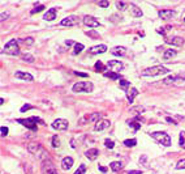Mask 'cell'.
<instances>
[{
	"mask_svg": "<svg viewBox=\"0 0 185 174\" xmlns=\"http://www.w3.org/2000/svg\"><path fill=\"white\" fill-rule=\"evenodd\" d=\"M129 85H130L129 81H126V80H124V79H120V88H121V89L126 90L128 88H129Z\"/></svg>",
	"mask_w": 185,
	"mask_h": 174,
	"instance_id": "cell-32",
	"label": "cell"
},
{
	"mask_svg": "<svg viewBox=\"0 0 185 174\" xmlns=\"http://www.w3.org/2000/svg\"><path fill=\"white\" fill-rule=\"evenodd\" d=\"M78 17L77 16H68V17H65V19H63L60 21V25L61 26H74V25H77L78 24Z\"/></svg>",
	"mask_w": 185,
	"mask_h": 174,
	"instance_id": "cell-7",
	"label": "cell"
},
{
	"mask_svg": "<svg viewBox=\"0 0 185 174\" xmlns=\"http://www.w3.org/2000/svg\"><path fill=\"white\" fill-rule=\"evenodd\" d=\"M120 174H141V170H128V172H123Z\"/></svg>",
	"mask_w": 185,
	"mask_h": 174,
	"instance_id": "cell-46",
	"label": "cell"
},
{
	"mask_svg": "<svg viewBox=\"0 0 185 174\" xmlns=\"http://www.w3.org/2000/svg\"><path fill=\"white\" fill-rule=\"evenodd\" d=\"M107 67L109 68V71H111V72H115V73H119L123 68H124L123 63H120L119 60H109V62L107 63Z\"/></svg>",
	"mask_w": 185,
	"mask_h": 174,
	"instance_id": "cell-10",
	"label": "cell"
},
{
	"mask_svg": "<svg viewBox=\"0 0 185 174\" xmlns=\"http://www.w3.org/2000/svg\"><path fill=\"white\" fill-rule=\"evenodd\" d=\"M22 59L25 60V62H28V63H34V56L30 55L29 53L22 54Z\"/></svg>",
	"mask_w": 185,
	"mask_h": 174,
	"instance_id": "cell-29",
	"label": "cell"
},
{
	"mask_svg": "<svg viewBox=\"0 0 185 174\" xmlns=\"http://www.w3.org/2000/svg\"><path fill=\"white\" fill-rule=\"evenodd\" d=\"M95 71H98V72H106V66L104 64L100 62V60H98V62L95 63Z\"/></svg>",
	"mask_w": 185,
	"mask_h": 174,
	"instance_id": "cell-28",
	"label": "cell"
},
{
	"mask_svg": "<svg viewBox=\"0 0 185 174\" xmlns=\"http://www.w3.org/2000/svg\"><path fill=\"white\" fill-rule=\"evenodd\" d=\"M158 15H159L160 19L168 21V20H171L175 16V12L171 11V9H163V11H159V13H158Z\"/></svg>",
	"mask_w": 185,
	"mask_h": 174,
	"instance_id": "cell-15",
	"label": "cell"
},
{
	"mask_svg": "<svg viewBox=\"0 0 185 174\" xmlns=\"http://www.w3.org/2000/svg\"><path fill=\"white\" fill-rule=\"evenodd\" d=\"M85 156H86V157L89 158V160L92 161V160H95V158L99 156V151L96 149V148H90V149H87V151L85 152Z\"/></svg>",
	"mask_w": 185,
	"mask_h": 174,
	"instance_id": "cell-16",
	"label": "cell"
},
{
	"mask_svg": "<svg viewBox=\"0 0 185 174\" xmlns=\"http://www.w3.org/2000/svg\"><path fill=\"white\" fill-rule=\"evenodd\" d=\"M87 36H90V37H94V38H99V34H96L94 32H86Z\"/></svg>",
	"mask_w": 185,
	"mask_h": 174,
	"instance_id": "cell-47",
	"label": "cell"
},
{
	"mask_svg": "<svg viewBox=\"0 0 185 174\" xmlns=\"http://www.w3.org/2000/svg\"><path fill=\"white\" fill-rule=\"evenodd\" d=\"M137 94H138V90L136 89V88H130V90H126V98H128V101H129L130 103H133L134 98L137 97Z\"/></svg>",
	"mask_w": 185,
	"mask_h": 174,
	"instance_id": "cell-20",
	"label": "cell"
},
{
	"mask_svg": "<svg viewBox=\"0 0 185 174\" xmlns=\"http://www.w3.org/2000/svg\"><path fill=\"white\" fill-rule=\"evenodd\" d=\"M33 42H34V40H33L32 37L25 38V40H24V43H25V45H28V46H32V45H33Z\"/></svg>",
	"mask_w": 185,
	"mask_h": 174,
	"instance_id": "cell-42",
	"label": "cell"
},
{
	"mask_svg": "<svg viewBox=\"0 0 185 174\" xmlns=\"http://www.w3.org/2000/svg\"><path fill=\"white\" fill-rule=\"evenodd\" d=\"M184 21H185V19H184Z\"/></svg>",
	"mask_w": 185,
	"mask_h": 174,
	"instance_id": "cell-52",
	"label": "cell"
},
{
	"mask_svg": "<svg viewBox=\"0 0 185 174\" xmlns=\"http://www.w3.org/2000/svg\"><path fill=\"white\" fill-rule=\"evenodd\" d=\"M15 75H16V77H18V79H22V80H26V81H33V76L30 75V73H28V72L17 71Z\"/></svg>",
	"mask_w": 185,
	"mask_h": 174,
	"instance_id": "cell-21",
	"label": "cell"
},
{
	"mask_svg": "<svg viewBox=\"0 0 185 174\" xmlns=\"http://www.w3.org/2000/svg\"><path fill=\"white\" fill-rule=\"evenodd\" d=\"M8 132H9L8 127H5V126H2V127H0V136L2 137H5L8 135Z\"/></svg>",
	"mask_w": 185,
	"mask_h": 174,
	"instance_id": "cell-34",
	"label": "cell"
},
{
	"mask_svg": "<svg viewBox=\"0 0 185 174\" xmlns=\"http://www.w3.org/2000/svg\"><path fill=\"white\" fill-rule=\"evenodd\" d=\"M136 144H137V140H136V139H126V140H124L125 147H134Z\"/></svg>",
	"mask_w": 185,
	"mask_h": 174,
	"instance_id": "cell-30",
	"label": "cell"
},
{
	"mask_svg": "<svg viewBox=\"0 0 185 174\" xmlns=\"http://www.w3.org/2000/svg\"><path fill=\"white\" fill-rule=\"evenodd\" d=\"M138 120H140V117H136L134 119H132V120L129 122V126L134 130V131H138V130L141 128V123H140Z\"/></svg>",
	"mask_w": 185,
	"mask_h": 174,
	"instance_id": "cell-24",
	"label": "cell"
},
{
	"mask_svg": "<svg viewBox=\"0 0 185 174\" xmlns=\"http://www.w3.org/2000/svg\"><path fill=\"white\" fill-rule=\"evenodd\" d=\"M98 5H99V7H102V8H106V7H108V5H109V2H108V0H103V2H98Z\"/></svg>",
	"mask_w": 185,
	"mask_h": 174,
	"instance_id": "cell-41",
	"label": "cell"
},
{
	"mask_svg": "<svg viewBox=\"0 0 185 174\" xmlns=\"http://www.w3.org/2000/svg\"><path fill=\"white\" fill-rule=\"evenodd\" d=\"M185 77L184 76H173V75H170V76H167L164 80H163V84H173V82H176L177 80H184Z\"/></svg>",
	"mask_w": 185,
	"mask_h": 174,
	"instance_id": "cell-18",
	"label": "cell"
},
{
	"mask_svg": "<svg viewBox=\"0 0 185 174\" xmlns=\"http://www.w3.org/2000/svg\"><path fill=\"white\" fill-rule=\"evenodd\" d=\"M98 169H99L100 172H103V173H107V168H106V166H98Z\"/></svg>",
	"mask_w": 185,
	"mask_h": 174,
	"instance_id": "cell-51",
	"label": "cell"
},
{
	"mask_svg": "<svg viewBox=\"0 0 185 174\" xmlns=\"http://www.w3.org/2000/svg\"><path fill=\"white\" fill-rule=\"evenodd\" d=\"M109 124H111V122H109L108 119H102V120L96 122L94 130H95V131H103V130L109 127Z\"/></svg>",
	"mask_w": 185,
	"mask_h": 174,
	"instance_id": "cell-12",
	"label": "cell"
},
{
	"mask_svg": "<svg viewBox=\"0 0 185 174\" xmlns=\"http://www.w3.org/2000/svg\"><path fill=\"white\" fill-rule=\"evenodd\" d=\"M43 9H45V5H42V4H41V5L35 7L34 9H33L32 12H30V13H32V15H35V13H39V12H41V11H43Z\"/></svg>",
	"mask_w": 185,
	"mask_h": 174,
	"instance_id": "cell-36",
	"label": "cell"
},
{
	"mask_svg": "<svg viewBox=\"0 0 185 174\" xmlns=\"http://www.w3.org/2000/svg\"><path fill=\"white\" fill-rule=\"evenodd\" d=\"M125 53H126V49L123 46H116V47H113V49H111V54L115 56H124Z\"/></svg>",
	"mask_w": 185,
	"mask_h": 174,
	"instance_id": "cell-17",
	"label": "cell"
},
{
	"mask_svg": "<svg viewBox=\"0 0 185 174\" xmlns=\"http://www.w3.org/2000/svg\"><path fill=\"white\" fill-rule=\"evenodd\" d=\"M52 147H55V148L60 147V140H59L58 136H54V137H52Z\"/></svg>",
	"mask_w": 185,
	"mask_h": 174,
	"instance_id": "cell-39",
	"label": "cell"
},
{
	"mask_svg": "<svg viewBox=\"0 0 185 174\" xmlns=\"http://www.w3.org/2000/svg\"><path fill=\"white\" fill-rule=\"evenodd\" d=\"M176 169H179V170H181V169H185V158L179 161L177 165H176Z\"/></svg>",
	"mask_w": 185,
	"mask_h": 174,
	"instance_id": "cell-40",
	"label": "cell"
},
{
	"mask_svg": "<svg viewBox=\"0 0 185 174\" xmlns=\"http://www.w3.org/2000/svg\"><path fill=\"white\" fill-rule=\"evenodd\" d=\"M85 173H86V166L83 164L80 165V168H78L76 172H74V174H85Z\"/></svg>",
	"mask_w": 185,
	"mask_h": 174,
	"instance_id": "cell-35",
	"label": "cell"
},
{
	"mask_svg": "<svg viewBox=\"0 0 185 174\" xmlns=\"http://www.w3.org/2000/svg\"><path fill=\"white\" fill-rule=\"evenodd\" d=\"M100 118V114L99 113H92V114L90 115H85V117H82V118L78 120V124H86V123H91V122H95V120H98Z\"/></svg>",
	"mask_w": 185,
	"mask_h": 174,
	"instance_id": "cell-8",
	"label": "cell"
},
{
	"mask_svg": "<svg viewBox=\"0 0 185 174\" xmlns=\"http://www.w3.org/2000/svg\"><path fill=\"white\" fill-rule=\"evenodd\" d=\"M166 120H167V122H170V123H172V124H177V123H176V120H175V119H172V118H171V117H167Z\"/></svg>",
	"mask_w": 185,
	"mask_h": 174,
	"instance_id": "cell-49",
	"label": "cell"
},
{
	"mask_svg": "<svg viewBox=\"0 0 185 174\" xmlns=\"http://www.w3.org/2000/svg\"><path fill=\"white\" fill-rule=\"evenodd\" d=\"M176 51L172 50V49H170V50H166L164 51V54H163V59H166V60H168V59H172L173 56H176Z\"/></svg>",
	"mask_w": 185,
	"mask_h": 174,
	"instance_id": "cell-26",
	"label": "cell"
},
{
	"mask_svg": "<svg viewBox=\"0 0 185 174\" xmlns=\"http://www.w3.org/2000/svg\"><path fill=\"white\" fill-rule=\"evenodd\" d=\"M83 24H85L86 26H89V28L99 26V21L96 20L95 17H92V16H85L83 17Z\"/></svg>",
	"mask_w": 185,
	"mask_h": 174,
	"instance_id": "cell-11",
	"label": "cell"
},
{
	"mask_svg": "<svg viewBox=\"0 0 185 174\" xmlns=\"http://www.w3.org/2000/svg\"><path fill=\"white\" fill-rule=\"evenodd\" d=\"M151 137L155 139L158 143H160V144L164 147L171 145V136H168V134H166V132H162V131L151 132Z\"/></svg>",
	"mask_w": 185,
	"mask_h": 174,
	"instance_id": "cell-3",
	"label": "cell"
},
{
	"mask_svg": "<svg viewBox=\"0 0 185 174\" xmlns=\"http://www.w3.org/2000/svg\"><path fill=\"white\" fill-rule=\"evenodd\" d=\"M104 76H106V77H109V79H112V80H117V79H121L120 73H115V72H111V71H108V72H104Z\"/></svg>",
	"mask_w": 185,
	"mask_h": 174,
	"instance_id": "cell-27",
	"label": "cell"
},
{
	"mask_svg": "<svg viewBox=\"0 0 185 174\" xmlns=\"http://www.w3.org/2000/svg\"><path fill=\"white\" fill-rule=\"evenodd\" d=\"M162 73H170V69L163 66H154L143 69L142 76H156V75H162Z\"/></svg>",
	"mask_w": 185,
	"mask_h": 174,
	"instance_id": "cell-2",
	"label": "cell"
},
{
	"mask_svg": "<svg viewBox=\"0 0 185 174\" xmlns=\"http://www.w3.org/2000/svg\"><path fill=\"white\" fill-rule=\"evenodd\" d=\"M3 51L8 55H18L20 54V47L18 43H17L16 40H11L9 42H7V45L4 46Z\"/></svg>",
	"mask_w": 185,
	"mask_h": 174,
	"instance_id": "cell-5",
	"label": "cell"
},
{
	"mask_svg": "<svg viewBox=\"0 0 185 174\" xmlns=\"http://www.w3.org/2000/svg\"><path fill=\"white\" fill-rule=\"evenodd\" d=\"M34 106H32V105H29V103H26V105H24L22 107H21V113H25L26 110H30V109H33Z\"/></svg>",
	"mask_w": 185,
	"mask_h": 174,
	"instance_id": "cell-43",
	"label": "cell"
},
{
	"mask_svg": "<svg viewBox=\"0 0 185 174\" xmlns=\"http://www.w3.org/2000/svg\"><path fill=\"white\" fill-rule=\"evenodd\" d=\"M73 164H74L73 157L68 156V157H64L63 161H61V168H63L64 170H69V169L73 166Z\"/></svg>",
	"mask_w": 185,
	"mask_h": 174,
	"instance_id": "cell-13",
	"label": "cell"
},
{
	"mask_svg": "<svg viewBox=\"0 0 185 174\" xmlns=\"http://www.w3.org/2000/svg\"><path fill=\"white\" fill-rule=\"evenodd\" d=\"M130 12H132V15H133L134 17H141L143 13H142V11H141V8H138L136 4H130Z\"/></svg>",
	"mask_w": 185,
	"mask_h": 174,
	"instance_id": "cell-23",
	"label": "cell"
},
{
	"mask_svg": "<svg viewBox=\"0 0 185 174\" xmlns=\"http://www.w3.org/2000/svg\"><path fill=\"white\" fill-rule=\"evenodd\" d=\"M94 86H92L91 82H85V81H81V82H77L72 86V90L76 93H81V92H85V93H90L92 92Z\"/></svg>",
	"mask_w": 185,
	"mask_h": 174,
	"instance_id": "cell-4",
	"label": "cell"
},
{
	"mask_svg": "<svg viewBox=\"0 0 185 174\" xmlns=\"http://www.w3.org/2000/svg\"><path fill=\"white\" fill-rule=\"evenodd\" d=\"M167 43L173 45V46H177V47H181L184 45V38H181V37H173V38H171V40Z\"/></svg>",
	"mask_w": 185,
	"mask_h": 174,
	"instance_id": "cell-22",
	"label": "cell"
},
{
	"mask_svg": "<svg viewBox=\"0 0 185 174\" xmlns=\"http://www.w3.org/2000/svg\"><path fill=\"white\" fill-rule=\"evenodd\" d=\"M28 151L30 153H33L35 156H41V155H46V151L43 149V147L41 144H35V143H32L28 147Z\"/></svg>",
	"mask_w": 185,
	"mask_h": 174,
	"instance_id": "cell-9",
	"label": "cell"
},
{
	"mask_svg": "<svg viewBox=\"0 0 185 174\" xmlns=\"http://www.w3.org/2000/svg\"><path fill=\"white\" fill-rule=\"evenodd\" d=\"M179 144H180V147H181L183 149H185V132H184V131L180 132V140H179Z\"/></svg>",
	"mask_w": 185,
	"mask_h": 174,
	"instance_id": "cell-31",
	"label": "cell"
},
{
	"mask_svg": "<svg viewBox=\"0 0 185 174\" xmlns=\"http://www.w3.org/2000/svg\"><path fill=\"white\" fill-rule=\"evenodd\" d=\"M109 168H111L113 172H120L123 169V164L120 161H112V162L109 164Z\"/></svg>",
	"mask_w": 185,
	"mask_h": 174,
	"instance_id": "cell-25",
	"label": "cell"
},
{
	"mask_svg": "<svg viewBox=\"0 0 185 174\" xmlns=\"http://www.w3.org/2000/svg\"><path fill=\"white\" fill-rule=\"evenodd\" d=\"M65 45H67V46L69 47V46L74 45V41H72V40H67V41H65Z\"/></svg>",
	"mask_w": 185,
	"mask_h": 174,
	"instance_id": "cell-50",
	"label": "cell"
},
{
	"mask_svg": "<svg viewBox=\"0 0 185 174\" xmlns=\"http://www.w3.org/2000/svg\"><path fill=\"white\" fill-rule=\"evenodd\" d=\"M107 51V46L106 45H98V46H92L89 49L90 54H103Z\"/></svg>",
	"mask_w": 185,
	"mask_h": 174,
	"instance_id": "cell-14",
	"label": "cell"
},
{
	"mask_svg": "<svg viewBox=\"0 0 185 174\" xmlns=\"http://www.w3.org/2000/svg\"><path fill=\"white\" fill-rule=\"evenodd\" d=\"M52 128H55V130H58V131H65V130H68V120L67 119H56L52 122Z\"/></svg>",
	"mask_w": 185,
	"mask_h": 174,
	"instance_id": "cell-6",
	"label": "cell"
},
{
	"mask_svg": "<svg viewBox=\"0 0 185 174\" xmlns=\"http://www.w3.org/2000/svg\"><path fill=\"white\" fill-rule=\"evenodd\" d=\"M46 174H59V173H58V170H56V169H55L54 166H51V168L46 172Z\"/></svg>",
	"mask_w": 185,
	"mask_h": 174,
	"instance_id": "cell-44",
	"label": "cell"
},
{
	"mask_svg": "<svg viewBox=\"0 0 185 174\" xmlns=\"http://www.w3.org/2000/svg\"><path fill=\"white\" fill-rule=\"evenodd\" d=\"M43 123V122L37 118V117H30V118H26V119H17V123H20V124H24L26 128H29V130H32V131H37V128H38V126L37 123Z\"/></svg>",
	"mask_w": 185,
	"mask_h": 174,
	"instance_id": "cell-1",
	"label": "cell"
},
{
	"mask_svg": "<svg viewBox=\"0 0 185 174\" xmlns=\"http://www.w3.org/2000/svg\"><path fill=\"white\" fill-rule=\"evenodd\" d=\"M116 7H117L120 11H124L125 8L128 7V4H126V3H124V2H117V3H116Z\"/></svg>",
	"mask_w": 185,
	"mask_h": 174,
	"instance_id": "cell-38",
	"label": "cell"
},
{
	"mask_svg": "<svg viewBox=\"0 0 185 174\" xmlns=\"http://www.w3.org/2000/svg\"><path fill=\"white\" fill-rule=\"evenodd\" d=\"M43 19L47 20V21H54L56 19V9L55 8H51V9H48L45 15H43Z\"/></svg>",
	"mask_w": 185,
	"mask_h": 174,
	"instance_id": "cell-19",
	"label": "cell"
},
{
	"mask_svg": "<svg viewBox=\"0 0 185 174\" xmlns=\"http://www.w3.org/2000/svg\"><path fill=\"white\" fill-rule=\"evenodd\" d=\"M8 16H9L8 12H2V15H0V21H4L5 19H8Z\"/></svg>",
	"mask_w": 185,
	"mask_h": 174,
	"instance_id": "cell-45",
	"label": "cell"
},
{
	"mask_svg": "<svg viewBox=\"0 0 185 174\" xmlns=\"http://www.w3.org/2000/svg\"><path fill=\"white\" fill-rule=\"evenodd\" d=\"M104 144H106V147H107L108 149H112V148L115 147V143H113L112 140H109V139H106V140H104Z\"/></svg>",
	"mask_w": 185,
	"mask_h": 174,
	"instance_id": "cell-37",
	"label": "cell"
},
{
	"mask_svg": "<svg viewBox=\"0 0 185 174\" xmlns=\"http://www.w3.org/2000/svg\"><path fill=\"white\" fill-rule=\"evenodd\" d=\"M85 49V46L82 45V43H76L74 45V53L73 54H78V53H81V51Z\"/></svg>",
	"mask_w": 185,
	"mask_h": 174,
	"instance_id": "cell-33",
	"label": "cell"
},
{
	"mask_svg": "<svg viewBox=\"0 0 185 174\" xmlns=\"http://www.w3.org/2000/svg\"><path fill=\"white\" fill-rule=\"evenodd\" d=\"M74 73H76L77 76H81V77H87V76H89V75H87V73H85V72H74Z\"/></svg>",
	"mask_w": 185,
	"mask_h": 174,
	"instance_id": "cell-48",
	"label": "cell"
}]
</instances>
